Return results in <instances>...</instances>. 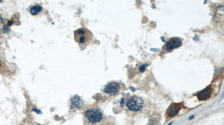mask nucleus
<instances>
[{"mask_svg": "<svg viewBox=\"0 0 224 125\" xmlns=\"http://www.w3.org/2000/svg\"><path fill=\"white\" fill-rule=\"evenodd\" d=\"M120 90V85L116 82H111L108 83L105 89H104V92L105 94L114 96L116 95Z\"/></svg>", "mask_w": 224, "mask_h": 125, "instance_id": "20e7f679", "label": "nucleus"}, {"mask_svg": "<svg viewBox=\"0 0 224 125\" xmlns=\"http://www.w3.org/2000/svg\"><path fill=\"white\" fill-rule=\"evenodd\" d=\"M212 94V89L211 86H208L206 89L201 91L197 94L198 99L201 101H205L211 97Z\"/></svg>", "mask_w": 224, "mask_h": 125, "instance_id": "0eeeda50", "label": "nucleus"}, {"mask_svg": "<svg viewBox=\"0 0 224 125\" xmlns=\"http://www.w3.org/2000/svg\"><path fill=\"white\" fill-rule=\"evenodd\" d=\"M32 110L33 111H34V112H37V114H41L42 113L41 111H40V110H39V109H32Z\"/></svg>", "mask_w": 224, "mask_h": 125, "instance_id": "9b49d317", "label": "nucleus"}, {"mask_svg": "<svg viewBox=\"0 0 224 125\" xmlns=\"http://www.w3.org/2000/svg\"><path fill=\"white\" fill-rule=\"evenodd\" d=\"M87 120L91 124H96L100 122L103 118V115L99 109H91L87 111L85 114Z\"/></svg>", "mask_w": 224, "mask_h": 125, "instance_id": "f03ea898", "label": "nucleus"}, {"mask_svg": "<svg viewBox=\"0 0 224 125\" xmlns=\"http://www.w3.org/2000/svg\"><path fill=\"white\" fill-rule=\"evenodd\" d=\"M144 106V101L138 96H133L128 99L127 106L131 111L137 112L142 109Z\"/></svg>", "mask_w": 224, "mask_h": 125, "instance_id": "7ed1b4c3", "label": "nucleus"}, {"mask_svg": "<svg viewBox=\"0 0 224 125\" xmlns=\"http://www.w3.org/2000/svg\"><path fill=\"white\" fill-rule=\"evenodd\" d=\"M173 124V122H171V124H169L168 125H171V124Z\"/></svg>", "mask_w": 224, "mask_h": 125, "instance_id": "f8f14e48", "label": "nucleus"}, {"mask_svg": "<svg viewBox=\"0 0 224 125\" xmlns=\"http://www.w3.org/2000/svg\"><path fill=\"white\" fill-rule=\"evenodd\" d=\"M1 61H0V66H1Z\"/></svg>", "mask_w": 224, "mask_h": 125, "instance_id": "4468645a", "label": "nucleus"}, {"mask_svg": "<svg viewBox=\"0 0 224 125\" xmlns=\"http://www.w3.org/2000/svg\"><path fill=\"white\" fill-rule=\"evenodd\" d=\"M42 10V7L39 5H35L30 9V12L32 15H36Z\"/></svg>", "mask_w": 224, "mask_h": 125, "instance_id": "1a4fd4ad", "label": "nucleus"}, {"mask_svg": "<svg viewBox=\"0 0 224 125\" xmlns=\"http://www.w3.org/2000/svg\"><path fill=\"white\" fill-rule=\"evenodd\" d=\"M181 109V104L173 103L171 104L166 111V115L170 117H173L178 115Z\"/></svg>", "mask_w": 224, "mask_h": 125, "instance_id": "423d86ee", "label": "nucleus"}, {"mask_svg": "<svg viewBox=\"0 0 224 125\" xmlns=\"http://www.w3.org/2000/svg\"><path fill=\"white\" fill-rule=\"evenodd\" d=\"M0 2H2V1H0Z\"/></svg>", "mask_w": 224, "mask_h": 125, "instance_id": "ddd939ff", "label": "nucleus"}, {"mask_svg": "<svg viewBox=\"0 0 224 125\" xmlns=\"http://www.w3.org/2000/svg\"></svg>", "mask_w": 224, "mask_h": 125, "instance_id": "2eb2a0df", "label": "nucleus"}, {"mask_svg": "<svg viewBox=\"0 0 224 125\" xmlns=\"http://www.w3.org/2000/svg\"><path fill=\"white\" fill-rule=\"evenodd\" d=\"M147 65L145 64V65H142L141 66H140V67H139V71H140L141 72H144L145 71V69H146V67H147Z\"/></svg>", "mask_w": 224, "mask_h": 125, "instance_id": "9d476101", "label": "nucleus"}, {"mask_svg": "<svg viewBox=\"0 0 224 125\" xmlns=\"http://www.w3.org/2000/svg\"><path fill=\"white\" fill-rule=\"evenodd\" d=\"M182 44L181 40L179 38H172L166 42L165 44L166 50L168 51H171L174 48L180 47Z\"/></svg>", "mask_w": 224, "mask_h": 125, "instance_id": "39448f33", "label": "nucleus"}, {"mask_svg": "<svg viewBox=\"0 0 224 125\" xmlns=\"http://www.w3.org/2000/svg\"><path fill=\"white\" fill-rule=\"evenodd\" d=\"M82 104H83V102L79 96L76 95L71 99V109H79L82 106Z\"/></svg>", "mask_w": 224, "mask_h": 125, "instance_id": "6e6552de", "label": "nucleus"}, {"mask_svg": "<svg viewBox=\"0 0 224 125\" xmlns=\"http://www.w3.org/2000/svg\"><path fill=\"white\" fill-rule=\"evenodd\" d=\"M92 37L91 32L85 28H81L74 32L75 40L79 44L85 45L90 41Z\"/></svg>", "mask_w": 224, "mask_h": 125, "instance_id": "f257e3e1", "label": "nucleus"}]
</instances>
